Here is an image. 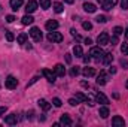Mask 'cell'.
Listing matches in <instances>:
<instances>
[{"label":"cell","mask_w":128,"mask_h":127,"mask_svg":"<svg viewBox=\"0 0 128 127\" xmlns=\"http://www.w3.org/2000/svg\"><path fill=\"white\" fill-rule=\"evenodd\" d=\"M90 55L92 57V58H96V60H101L103 58V55H104V51L101 49V46L98 45V46H92L91 49H90Z\"/></svg>","instance_id":"1"},{"label":"cell","mask_w":128,"mask_h":127,"mask_svg":"<svg viewBox=\"0 0 128 127\" xmlns=\"http://www.w3.org/2000/svg\"><path fill=\"white\" fill-rule=\"evenodd\" d=\"M16 85H18V79H16L15 76L9 75V76L6 78V81H4V87H6L8 90H15Z\"/></svg>","instance_id":"2"},{"label":"cell","mask_w":128,"mask_h":127,"mask_svg":"<svg viewBox=\"0 0 128 127\" xmlns=\"http://www.w3.org/2000/svg\"><path fill=\"white\" fill-rule=\"evenodd\" d=\"M107 81H109V75H107L104 70H101V72L97 75V84H98V85H106Z\"/></svg>","instance_id":"3"},{"label":"cell","mask_w":128,"mask_h":127,"mask_svg":"<svg viewBox=\"0 0 128 127\" xmlns=\"http://www.w3.org/2000/svg\"><path fill=\"white\" fill-rule=\"evenodd\" d=\"M48 40H49V42H61V40H63V34L52 30V32L48 33Z\"/></svg>","instance_id":"4"},{"label":"cell","mask_w":128,"mask_h":127,"mask_svg":"<svg viewBox=\"0 0 128 127\" xmlns=\"http://www.w3.org/2000/svg\"><path fill=\"white\" fill-rule=\"evenodd\" d=\"M109 40H110V37H109V34H107L106 32H103L101 34H98V37H97V43H98L100 46L109 45Z\"/></svg>","instance_id":"5"},{"label":"cell","mask_w":128,"mask_h":127,"mask_svg":"<svg viewBox=\"0 0 128 127\" xmlns=\"http://www.w3.org/2000/svg\"><path fill=\"white\" fill-rule=\"evenodd\" d=\"M30 36H32V39L34 42H40L42 40V32H40V29H37V27H33L32 30H30Z\"/></svg>","instance_id":"6"},{"label":"cell","mask_w":128,"mask_h":127,"mask_svg":"<svg viewBox=\"0 0 128 127\" xmlns=\"http://www.w3.org/2000/svg\"><path fill=\"white\" fill-rule=\"evenodd\" d=\"M42 73H43V76L49 81V82H55V79H57V75L52 72V70H49V69H43L42 70Z\"/></svg>","instance_id":"7"},{"label":"cell","mask_w":128,"mask_h":127,"mask_svg":"<svg viewBox=\"0 0 128 127\" xmlns=\"http://www.w3.org/2000/svg\"><path fill=\"white\" fill-rule=\"evenodd\" d=\"M4 123H6L8 126H15V124L18 123V115H16V114H10V115H8V117L4 118Z\"/></svg>","instance_id":"8"},{"label":"cell","mask_w":128,"mask_h":127,"mask_svg":"<svg viewBox=\"0 0 128 127\" xmlns=\"http://www.w3.org/2000/svg\"><path fill=\"white\" fill-rule=\"evenodd\" d=\"M36 9H37V2H34V0H30V2L26 5V12H27V14H33Z\"/></svg>","instance_id":"9"},{"label":"cell","mask_w":128,"mask_h":127,"mask_svg":"<svg viewBox=\"0 0 128 127\" xmlns=\"http://www.w3.org/2000/svg\"><path fill=\"white\" fill-rule=\"evenodd\" d=\"M112 61H113V54L112 52H104V55L101 58V63L104 64V66H109Z\"/></svg>","instance_id":"10"},{"label":"cell","mask_w":128,"mask_h":127,"mask_svg":"<svg viewBox=\"0 0 128 127\" xmlns=\"http://www.w3.org/2000/svg\"><path fill=\"white\" fill-rule=\"evenodd\" d=\"M54 73L57 76H64L66 75V67H64L63 64H55L54 66Z\"/></svg>","instance_id":"11"},{"label":"cell","mask_w":128,"mask_h":127,"mask_svg":"<svg viewBox=\"0 0 128 127\" xmlns=\"http://www.w3.org/2000/svg\"><path fill=\"white\" fill-rule=\"evenodd\" d=\"M45 27H46L48 32H52V30L58 29V21H55V20H49V21L45 24Z\"/></svg>","instance_id":"12"},{"label":"cell","mask_w":128,"mask_h":127,"mask_svg":"<svg viewBox=\"0 0 128 127\" xmlns=\"http://www.w3.org/2000/svg\"><path fill=\"white\" fill-rule=\"evenodd\" d=\"M76 100H78V102H88L90 106H94V102H91V100L88 99V96L82 94V93H76Z\"/></svg>","instance_id":"13"},{"label":"cell","mask_w":128,"mask_h":127,"mask_svg":"<svg viewBox=\"0 0 128 127\" xmlns=\"http://www.w3.org/2000/svg\"><path fill=\"white\" fill-rule=\"evenodd\" d=\"M112 124H113L115 127H124L125 126V121H124V118H121V117L116 115V117L112 118Z\"/></svg>","instance_id":"14"},{"label":"cell","mask_w":128,"mask_h":127,"mask_svg":"<svg viewBox=\"0 0 128 127\" xmlns=\"http://www.w3.org/2000/svg\"><path fill=\"white\" fill-rule=\"evenodd\" d=\"M82 73H84V76L85 78H91V76H96V69L94 67H85L84 70H82Z\"/></svg>","instance_id":"15"},{"label":"cell","mask_w":128,"mask_h":127,"mask_svg":"<svg viewBox=\"0 0 128 127\" xmlns=\"http://www.w3.org/2000/svg\"><path fill=\"white\" fill-rule=\"evenodd\" d=\"M60 123L64 124V126H72V124H73V121H72V118H70V115H68V114H63V115H61Z\"/></svg>","instance_id":"16"},{"label":"cell","mask_w":128,"mask_h":127,"mask_svg":"<svg viewBox=\"0 0 128 127\" xmlns=\"http://www.w3.org/2000/svg\"><path fill=\"white\" fill-rule=\"evenodd\" d=\"M116 3H118V0H106L101 6H103V9H104V11H110Z\"/></svg>","instance_id":"17"},{"label":"cell","mask_w":128,"mask_h":127,"mask_svg":"<svg viewBox=\"0 0 128 127\" xmlns=\"http://www.w3.org/2000/svg\"><path fill=\"white\" fill-rule=\"evenodd\" d=\"M96 100L98 103H103V105H109V99L106 97V96L103 94V93H97L96 94Z\"/></svg>","instance_id":"18"},{"label":"cell","mask_w":128,"mask_h":127,"mask_svg":"<svg viewBox=\"0 0 128 127\" xmlns=\"http://www.w3.org/2000/svg\"><path fill=\"white\" fill-rule=\"evenodd\" d=\"M37 105L43 109V111H49L51 109V103H48L45 99H39V102H37Z\"/></svg>","instance_id":"19"},{"label":"cell","mask_w":128,"mask_h":127,"mask_svg":"<svg viewBox=\"0 0 128 127\" xmlns=\"http://www.w3.org/2000/svg\"><path fill=\"white\" fill-rule=\"evenodd\" d=\"M22 3H24V0H10V8L14 11H18L22 6Z\"/></svg>","instance_id":"20"},{"label":"cell","mask_w":128,"mask_h":127,"mask_svg":"<svg viewBox=\"0 0 128 127\" xmlns=\"http://www.w3.org/2000/svg\"><path fill=\"white\" fill-rule=\"evenodd\" d=\"M84 11L85 12H90V14H94L97 11V8H96V5H92V3H85L84 5Z\"/></svg>","instance_id":"21"},{"label":"cell","mask_w":128,"mask_h":127,"mask_svg":"<svg viewBox=\"0 0 128 127\" xmlns=\"http://www.w3.org/2000/svg\"><path fill=\"white\" fill-rule=\"evenodd\" d=\"M33 21H34V18H33L30 14H27V15H24L22 17V20H21V23L24 24V26H28V24H33Z\"/></svg>","instance_id":"22"},{"label":"cell","mask_w":128,"mask_h":127,"mask_svg":"<svg viewBox=\"0 0 128 127\" xmlns=\"http://www.w3.org/2000/svg\"><path fill=\"white\" fill-rule=\"evenodd\" d=\"M98 114H100L101 118H107V117H109V108H107V106H101L100 111H98Z\"/></svg>","instance_id":"23"},{"label":"cell","mask_w":128,"mask_h":127,"mask_svg":"<svg viewBox=\"0 0 128 127\" xmlns=\"http://www.w3.org/2000/svg\"><path fill=\"white\" fill-rule=\"evenodd\" d=\"M27 39H28V36H27L26 33H21V34L18 36V39H16V42H18L20 45H24V43H27Z\"/></svg>","instance_id":"24"},{"label":"cell","mask_w":128,"mask_h":127,"mask_svg":"<svg viewBox=\"0 0 128 127\" xmlns=\"http://www.w3.org/2000/svg\"><path fill=\"white\" fill-rule=\"evenodd\" d=\"M73 54H74L76 57H82V55H84V51H82V46H80V45H76V46L73 48Z\"/></svg>","instance_id":"25"},{"label":"cell","mask_w":128,"mask_h":127,"mask_svg":"<svg viewBox=\"0 0 128 127\" xmlns=\"http://www.w3.org/2000/svg\"><path fill=\"white\" fill-rule=\"evenodd\" d=\"M54 11H55L57 14H61V12L64 11L63 3H60V2H55V3H54Z\"/></svg>","instance_id":"26"},{"label":"cell","mask_w":128,"mask_h":127,"mask_svg":"<svg viewBox=\"0 0 128 127\" xmlns=\"http://www.w3.org/2000/svg\"><path fill=\"white\" fill-rule=\"evenodd\" d=\"M40 8L42 9H49L51 8V0H40Z\"/></svg>","instance_id":"27"},{"label":"cell","mask_w":128,"mask_h":127,"mask_svg":"<svg viewBox=\"0 0 128 127\" xmlns=\"http://www.w3.org/2000/svg\"><path fill=\"white\" fill-rule=\"evenodd\" d=\"M96 21H97V23H98V24H104V23L107 21V18H106L104 15H98V17H97V18H96Z\"/></svg>","instance_id":"28"},{"label":"cell","mask_w":128,"mask_h":127,"mask_svg":"<svg viewBox=\"0 0 128 127\" xmlns=\"http://www.w3.org/2000/svg\"><path fill=\"white\" fill-rule=\"evenodd\" d=\"M118 42H119V40H118V36H116V34H113V36H112V39L109 40V43H110L112 46H115V45H118Z\"/></svg>","instance_id":"29"},{"label":"cell","mask_w":128,"mask_h":127,"mask_svg":"<svg viewBox=\"0 0 128 127\" xmlns=\"http://www.w3.org/2000/svg\"><path fill=\"white\" fill-rule=\"evenodd\" d=\"M52 103H54V106H57V108H60V106L63 105L61 99H58V97H54V99H52Z\"/></svg>","instance_id":"30"},{"label":"cell","mask_w":128,"mask_h":127,"mask_svg":"<svg viewBox=\"0 0 128 127\" xmlns=\"http://www.w3.org/2000/svg\"><path fill=\"white\" fill-rule=\"evenodd\" d=\"M82 27H84L85 30H91V29H92V24H91L90 21H84V23H82Z\"/></svg>","instance_id":"31"},{"label":"cell","mask_w":128,"mask_h":127,"mask_svg":"<svg viewBox=\"0 0 128 127\" xmlns=\"http://www.w3.org/2000/svg\"><path fill=\"white\" fill-rule=\"evenodd\" d=\"M121 52L125 54V55H128V43H122V46H121Z\"/></svg>","instance_id":"32"},{"label":"cell","mask_w":128,"mask_h":127,"mask_svg":"<svg viewBox=\"0 0 128 127\" xmlns=\"http://www.w3.org/2000/svg\"><path fill=\"white\" fill-rule=\"evenodd\" d=\"M113 33H115L116 36H119V34L124 33V29H122V27H115V29H113Z\"/></svg>","instance_id":"33"},{"label":"cell","mask_w":128,"mask_h":127,"mask_svg":"<svg viewBox=\"0 0 128 127\" xmlns=\"http://www.w3.org/2000/svg\"><path fill=\"white\" fill-rule=\"evenodd\" d=\"M70 75H72V76H78V75H79V69H78V67H72Z\"/></svg>","instance_id":"34"},{"label":"cell","mask_w":128,"mask_h":127,"mask_svg":"<svg viewBox=\"0 0 128 127\" xmlns=\"http://www.w3.org/2000/svg\"><path fill=\"white\" fill-rule=\"evenodd\" d=\"M6 39H8L9 42H12V40L15 39V36H14V34H12L10 32H6Z\"/></svg>","instance_id":"35"},{"label":"cell","mask_w":128,"mask_h":127,"mask_svg":"<svg viewBox=\"0 0 128 127\" xmlns=\"http://www.w3.org/2000/svg\"><path fill=\"white\" fill-rule=\"evenodd\" d=\"M121 6L122 9H128V0H121Z\"/></svg>","instance_id":"36"},{"label":"cell","mask_w":128,"mask_h":127,"mask_svg":"<svg viewBox=\"0 0 128 127\" xmlns=\"http://www.w3.org/2000/svg\"><path fill=\"white\" fill-rule=\"evenodd\" d=\"M14 20H15L14 15H8V17H6V21H8V23H14Z\"/></svg>","instance_id":"37"},{"label":"cell","mask_w":128,"mask_h":127,"mask_svg":"<svg viewBox=\"0 0 128 127\" xmlns=\"http://www.w3.org/2000/svg\"><path fill=\"white\" fill-rule=\"evenodd\" d=\"M68 103H70V105H72V106H76V105H78V103H79V102H78V100H76V99H70V100H68Z\"/></svg>","instance_id":"38"},{"label":"cell","mask_w":128,"mask_h":127,"mask_svg":"<svg viewBox=\"0 0 128 127\" xmlns=\"http://www.w3.org/2000/svg\"><path fill=\"white\" fill-rule=\"evenodd\" d=\"M6 111H8V108H6V106H0V117H2Z\"/></svg>","instance_id":"39"},{"label":"cell","mask_w":128,"mask_h":127,"mask_svg":"<svg viewBox=\"0 0 128 127\" xmlns=\"http://www.w3.org/2000/svg\"><path fill=\"white\" fill-rule=\"evenodd\" d=\"M90 61H91V57H90V55H85V57H84V63L88 64Z\"/></svg>","instance_id":"40"},{"label":"cell","mask_w":128,"mask_h":127,"mask_svg":"<svg viewBox=\"0 0 128 127\" xmlns=\"http://www.w3.org/2000/svg\"><path fill=\"white\" fill-rule=\"evenodd\" d=\"M66 61H67L68 64L72 63V55H70V54H66Z\"/></svg>","instance_id":"41"},{"label":"cell","mask_w":128,"mask_h":127,"mask_svg":"<svg viewBox=\"0 0 128 127\" xmlns=\"http://www.w3.org/2000/svg\"><path fill=\"white\" fill-rule=\"evenodd\" d=\"M37 79H39V78H37V76H34V78H33L32 81H30V82H28V85H27V87H30V85H33V84H34V82H36V81H37Z\"/></svg>","instance_id":"42"},{"label":"cell","mask_w":128,"mask_h":127,"mask_svg":"<svg viewBox=\"0 0 128 127\" xmlns=\"http://www.w3.org/2000/svg\"><path fill=\"white\" fill-rule=\"evenodd\" d=\"M121 64L124 66V69H127V66H128V61H127V60H124V58H122V60H121Z\"/></svg>","instance_id":"43"},{"label":"cell","mask_w":128,"mask_h":127,"mask_svg":"<svg viewBox=\"0 0 128 127\" xmlns=\"http://www.w3.org/2000/svg\"><path fill=\"white\" fill-rule=\"evenodd\" d=\"M85 43H86V45H91V43H92V40H91L90 37H86V39H85Z\"/></svg>","instance_id":"44"},{"label":"cell","mask_w":128,"mask_h":127,"mask_svg":"<svg viewBox=\"0 0 128 127\" xmlns=\"http://www.w3.org/2000/svg\"><path fill=\"white\" fill-rule=\"evenodd\" d=\"M82 87H88V88H90V84H88V82H85V81H82Z\"/></svg>","instance_id":"45"},{"label":"cell","mask_w":128,"mask_h":127,"mask_svg":"<svg viewBox=\"0 0 128 127\" xmlns=\"http://www.w3.org/2000/svg\"><path fill=\"white\" fill-rule=\"evenodd\" d=\"M110 73H112V75L116 73V69H115V67H110Z\"/></svg>","instance_id":"46"},{"label":"cell","mask_w":128,"mask_h":127,"mask_svg":"<svg viewBox=\"0 0 128 127\" xmlns=\"http://www.w3.org/2000/svg\"><path fill=\"white\" fill-rule=\"evenodd\" d=\"M64 2H66V3H70V5H72V3H73L74 0H64Z\"/></svg>","instance_id":"47"},{"label":"cell","mask_w":128,"mask_h":127,"mask_svg":"<svg viewBox=\"0 0 128 127\" xmlns=\"http://www.w3.org/2000/svg\"><path fill=\"white\" fill-rule=\"evenodd\" d=\"M125 37H127V39H128V27H127V29H125Z\"/></svg>","instance_id":"48"},{"label":"cell","mask_w":128,"mask_h":127,"mask_svg":"<svg viewBox=\"0 0 128 127\" xmlns=\"http://www.w3.org/2000/svg\"><path fill=\"white\" fill-rule=\"evenodd\" d=\"M97 2H98V3H100V5H103V3H104V2H106V0H97Z\"/></svg>","instance_id":"49"},{"label":"cell","mask_w":128,"mask_h":127,"mask_svg":"<svg viewBox=\"0 0 128 127\" xmlns=\"http://www.w3.org/2000/svg\"><path fill=\"white\" fill-rule=\"evenodd\" d=\"M125 87H127V90H128V81H127V84H125Z\"/></svg>","instance_id":"50"},{"label":"cell","mask_w":128,"mask_h":127,"mask_svg":"<svg viewBox=\"0 0 128 127\" xmlns=\"http://www.w3.org/2000/svg\"><path fill=\"white\" fill-rule=\"evenodd\" d=\"M0 11H2V6H0Z\"/></svg>","instance_id":"51"}]
</instances>
